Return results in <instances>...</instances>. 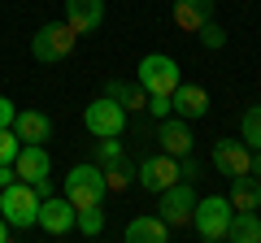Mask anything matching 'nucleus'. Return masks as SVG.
Returning <instances> with one entry per match:
<instances>
[{
  "label": "nucleus",
  "mask_w": 261,
  "mask_h": 243,
  "mask_svg": "<svg viewBox=\"0 0 261 243\" xmlns=\"http://www.w3.org/2000/svg\"><path fill=\"white\" fill-rule=\"evenodd\" d=\"M240 139L248 143L252 152H261V104L244 109V117H240Z\"/></svg>",
  "instance_id": "obj_21"
},
{
  "label": "nucleus",
  "mask_w": 261,
  "mask_h": 243,
  "mask_svg": "<svg viewBox=\"0 0 261 243\" xmlns=\"http://www.w3.org/2000/svg\"><path fill=\"white\" fill-rule=\"evenodd\" d=\"M39 204H44V196L31 183H22V178H13L9 187H0V217L9 222V230H31L39 217Z\"/></svg>",
  "instance_id": "obj_1"
},
{
  "label": "nucleus",
  "mask_w": 261,
  "mask_h": 243,
  "mask_svg": "<svg viewBox=\"0 0 261 243\" xmlns=\"http://www.w3.org/2000/svg\"><path fill=\"white\" fill-rule=\"evenodd\" d=\"M18 148H22V139L13 135V126H0V165L18 157Z\"/></svg>",
  "instance_id": "obj_25"
},
{
  "label": "nucleus",
  "mask_w": 261,
  "mask_h": 243,
  "mask_svg": "<svg viewBox=\"0 0 261 243\" xmlns=\"http://www.w3.org/2000/svg\"><path fill=\"white\" fill-rule=\"evenodd\" d=\"M135 74H140V87H144L148 96H170L178 83H183V74H178V66H174V56H166V52H148V56L140 61V70H135Z\"/></svg>",
  "instance_id": "obj_7"
},
{
  "label": "nucleus",
  "mask_w": 261,
  "mask_h": 243,
  "mask_svg": "<svg viewBox=\"0 0 261 243\" xmlns=\"http://www.w3.org/2000/svg\"><path fill=\"white\" fill-rule=\"evenodd\" d=\"M135 183H140L144 191H166L170 183H178V157H170V152H157V157H144L140 165H135Z\"/></svg>",
  "instance_id": "obj_9"
},
{
  "label": "nucleus",
  "mask_w": 261,
  "mask_h": 243,
  "mask_svg": "<svg viewBox=\"0 0 261 243\" xmlns=\"http://www.w3.org/2000/svg\"><path fill=\"white\" fill-rule=\"evenodd\" d=\"M157 143H161V152H170V157H187V152L196 148V139H192V126H187V117H161V126H157Z\"/></svg>",
  "instance_id": "obj_12"
},
{
  "label": "nucleus",
  "mask_w": 261,
  "mask_h": 243,
  "mask_svg": "<svg viewBox=\"0 0 261 243\" xmlns=\"http://www.w3.org/2000/svg\"><path fill=\"white\" fill-rule=\"evenodd\" d=\"M122 234L126 243H170V226L161 217H130Z\"/></svg>",
  "instance_id": "obj_19"
},
{
  "label": "nucleus",
  "mask_w": 261,
  "mask_h": 243,
  "mask_svg": "<svg viewBox=\"0 0 261 243\" xmlns=\"http://www.w3.org/2000/svg\"><path fill=\"white\" fill-rule=\"evenodd\" d=\"M13 135H18L22 143H48L53 122H48L44 113H35V109H18V117H13Z\"/></svg>",
  "instance_id": "obj_17"
},
{
  "label": "nucleus",
  "mask_w": 261,
  "mask_h": 243,
  "mask_svg": "<svg viewBox=\"0 0 261 243\" xmlns=\"http://www.w3.org/2000/svg\"><path fill=\"white\" fill-rule=\"evenodd\" d=\"M231 213H235V208H231V200H226V196H205V200H196L192 226H196V234H200V239L218 243V239H226Z\"/></svg>",
  "instance_id": "obj_6"
},
{
  "label": "nucleus",
  "mask_w": 261,
  "mask_h": 243,
  "mask_svg": "<svg viewBox=\"0 0 261 243\" xmlns=\"http://www.w3.org/2000/svg\"><path fill=\"white\" fill-rule=\"evenodd\" d=\"M13 174H18L22 183H31L39 196H48V191H53V161H48L44 143H22L18 157H13Z\"/></svg>",
  "instance_id": "obj_5"
},
{
  "label": "nucleus",
  "mask_w": 261,
  "mask_h": 243,
  "mask_svg": "<svg viewBox=\"0 0 261 243\" xmlns=\"http://www.w3.org/2000/svg\"><path fill=\"white\" fill-rule=\"evenodd\" d=\"M231 243H261V208H235L226 226Z\"/></svg>",
  "instance_id": "obj_18"
},
{
  "label": "nucleus",
  "mask_w": 261,
  "mask_h": 243,
  "mask_svg": "<svg viewBox=\"0 0 261 243\" xmlns=\"http://www.w3.org/2000/svg\"><path fill=\"white\" fill-rule=\"evenodd\" d=\"M74 217H79V208L70 204L65 196H44L35 226H44V234H70L74 230Z\"/></svg>",
  "instance_id": "obj_11"
},
{
  "label": "nucleus",
  "mask_w": 261,
  "mask_h": 243,
  "mask_svg": "<svg viewBox=\"0 0 261 243\" xmlns=\"http://www.w3.org/2000/svg\"><path fill=\"white\" fill-rule=\"evenodd\" d=\"M135 183V165L130 161H118V165H105V187L113 191V196H122V191Z\"/></svg>",
  "instance_id": "obj_22"
},
{
  "label": "nucleus",
  "mask_w": 261,
  "mask_h": 243,
  "mask_svg": "<svg viewBox=\"0 0 261 243\" xmlns=\"http://www.w3.org/2000/svg\"><path fill=\"white\" fill-rule=\"evenodd\" d=\"M196 183H170L166 191H157V217L170 226V230H183V226H192V213H196Z\"/></svg>",
  "instance_id": "obj_3"
},
{
  "label": "nucleus",
  "mask_w": 261,
  "mask_h": 243,
  "mask_svg": "<svg viewBox=\"0 0 261 243\" xmlns=\"http://www.w3.org/2000/svg\"><path fill=\"white\" fill-rule=\"evenodd\" d=\"M231 208H261V178L257 174H240L231 178Z\"/></svg>",
  "instance_id": "obj_20"
},
{
  "label": "nucleus",
  "mask_w": 261,
  "mask_h": 243,
  "mask_svg": "<svg viewBox=\"0 0 261 243\" xmlns=\"http://www.w3.org/2000/svg\"><path fill=\"white\" fill-rule=\"evenodd\" d=\"M74 230H79V234H87V239H96V234L105 230V213H100V204H96V208H79Z\"/></svg>",
  "instance_id": "obj_23"
},
{
  "label": "nucleus",
  "mask_w": 261,
  "mask_h": 243,
  "mask_svg": "<svg viewBox=\"0 0 261 243\" xmlns=\"http://www.w3.org/2000/svg\"><path fill=\"white\" fill-rule=\"evenodd\" d=\"M13 117H18V104L9 96H0V126H13Z\"/></svg>",
  "instance_id": "obj_28"
},
{
  "label": "nucleus",
  "mask_w": 261,
  "mask_h": 243,
  "mask_svg": "<svg viewBox=\"0 0 261 243\" xmlns=\"http://www.w3.org/2000/svg\"><path fill=\"white\" fill-rule=\"evenodd\" d=\"M248 174H257V178H261V152H252V169H248Z\"/></svg>",
  "instance_id": "obj_30"
},
{
  "label": "nucleus",
  "mask_w": 261,
  "mask_h": 243,
  "mask_svg": "<svg viewBox=\"0 0 261 243\" xmlns=\"http://www.w3.org/2000/svg\"><path fill=\"white\" fill-rule=\"evenodd\" d=\"M0 243H9V222L0 217Z\"/></svg>",
  "instance_id": "obj_31"
},
{
  "label": "nucleus",
  "mask_w": 261,
  "mask_h": 243,
  "mask_svg": "<svg viewBox=\"0 0 261 243\" xmlns=\"http://www.w3.org/2000/svg\"><path fill=\"white\" fill-rule=\"evenodd\" d=\"M126 122H130V113L122 109L118 100H109V96H96V100L83 109V126L96 135V139H105V135H122V131H126Z\"/></svg>",
  "instance_id": "obj_8"
},
{
  "label": "nucleus",
  "mask_w": 261,
  "mask_h": 243,
  "mask_svg": "<svg viewBox=\"0 0 261 243\" xmlns=\"http://www.w3.org/2000/svg\"><path fill=\"white\" fill-rule=\"evenodd\" d=\"M13 178H18V174H13V161H5V165H0V187H9Z\"/></svg>",
  "instance_id": "obj_29"
},
{
  "label": "nucleus",
  "mask_w": 261,
  "mask_h": 243,
  "mask_svg": "<svg viewBox=\"0 0 261 243\" xmlns=\"http://www.w3.org/2000/svg\"><path fill=\"white\" fill-rule=\"evenodd\" d=\"M79 35L70 22H44V26L31 35V56H35L39 66H57V61H65V56L74 52Z\"/></svg>",
  "instance_id": "obj_2"
},
{
  "label": "nucleus",
  "mask_w": 261,
  "mask_h": 243,
  "mask_svg": "<svg viewBox=\"0 0 261 243\" xmlns=\"http://www.w3.org/2000/svg\"><path fill=\"white\" fill-rule=\"evenodd\" d=\"M65 22L74 26V35H92L105 22V0H65Z\"/></svg>",
  "instance_id": "obj_14"
},
{
  "label": "nucleus",
  "mask_w": 261,
  "mask_h": 243,
  "mask_svg": "<svg viewBox=\"0 0 261 243\" xmlns=\"http://www.w3.org/2000/svg\"><path fill=\"white\" fill-rule=\"evenodd\" d=\"M105 96H109V100H118L122 109L130 113V117L148 113V92H144L140 83H126V78H109V83H105Z\"/></svg>",
  "instance_id": "obj_16"
},
{
  "label": "nucleus",
  "mask_w": 261,
  "mask_h": 243,
  "mask_svg": "<svg viewBox=\"0 0 261 243\" xmlns=\"http://www.w3.org/2000/svg\"><path fill=\"white\" fill-rule=\"evenodd\" d=\"M170 109H174L178 117L196 122V117H205V113H209V92H205V87H196V83H178L174 92H170Z\"/></svg>",
  "instance_id": "obj_13"
},
{
  "label": "nucleus",
  "mask_w": 261,
  "mask_h": 243,
  "mask_svg": "<svg viewBox=\"0 0 261 243\" xmlns=\"http://www.w3.org/2000/svg\"><path fill=\"white\" fill-rule=\"evenodd\" d=\"M214 5L218 0H174V26L196 35L205 22H214Z\"/></svg>",
  "instance_id": "obj_15"
},
{
  "label": "nucleus",
  "mask_w": 261,
  "mask_h": 243,
  "mask_svg": "<svg viewBox=\"0 0 261 243\" xmlns=\"http://www.w3.org/2000/svg\"><path fill=\"white\" fill-rule=\"evenodd\" d=\"M148 113L152 117H170V113H174L170 109V96H148Z\"/></svg>",
  "instance_id": "obj_27"
},
{
  "label": "nucleus",
  "mask_w": 261,
  "mask_h": 243,
  "mask_svg": "<svg viewBox=\"0 0 261 243\" xmlns=\"http://www.w3.org/2000/svg\"><path fill=\"white\" fill-rule=\"evenodd\" d=\"M109 187H105V169L100 165H74L65 174V200L74 208H96L105 204Z\"/></svg>",
  "instance_id": "obj_4"
},
{
  "label": "nucleus",
  "mask_w": 261,
  "mask_h": 243,
  "mask_svg": "<svg viewBox=\"0 0 261 243\" xmlns=\"http://www.w3.org/2000/svg\"><path fill=\"white\" fill-rule=\"evenodd\" d=\"M214 169L222 178H240L252 169V148L244 139H218L214 143Z\"/></svg>",
  "instance_id": "obj_10"
},
{
  "label": "nucleus",
  "mask_w": 261,
  "mask_h": 243,
  "mask_svg": "<svg viewBox=\"0 0 261 243\" xmlns=\"http://www.w3.org/2000/svg\"><path fill=\"white\" fill-rule=\"evenodd\" d=\"M196 35H200V44H205L209 52H218V48L226 44V31H222V26H214V22H205V26L196 31Z\"/></svg>",
  "instance_id": "obj_26"
},
{
  "label": "nucleus",
  "mask_w": 261,
  "mask_h": 243,
  "mask_svg": "<svg viewBox=\"0 0 261 243\" xmlns=\"http://www.w3.org/2000/svg\"><path fill=\"white\" fill-rule=\"evenodd\" d=\"M96 161H100V169H105V165H118V161H126V152H122L118 135H105V139L96 143Z\"/></svg>",
  "instance_id": "obj_24"
}]
</instances>
